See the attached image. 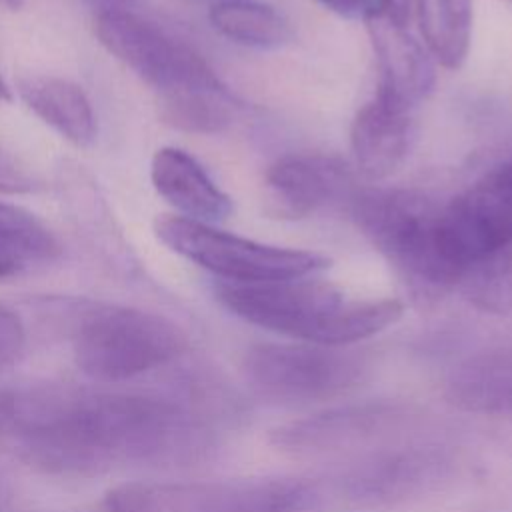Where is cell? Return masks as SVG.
I'll list each match as a JSON object with an SVG mask.
<instances>
[{"mask_svg":"<svg viewBox=\"0 0 512 512\" xmlns=\"http://www.w3.org/2000/svg\"><path fill=\"white\" fill-rule=\"evenodd\" d=\"M0 434L46 470L88 472L124 460L192 458L210 436L166 398L42 390L0 400Z\"/></svg>","mask_w":512,"mask_h":512,"instance_id":"cell-1","label":"cell"},{"mask_svg":"<svg viewBox=\"0 0 512 512\" xmlns=\"http://www.w3.org/2000/svg\"><path fill=\"white\" fill-rule=\"evenodd\" d=\"M214 294L224 308L264 330L322 346H348L370 338L402 316V302L346 300L314 276L234 284L218 280Z\"/></svg>","mask_w":512,"mask_h":512,"instance_id":"cell-2","label":"cell"},{"mask_svg":"<svg viewBox=\"0 0 512 512\" xmlns=\"http://www.w3.org/2000/svg\"><path fill=\"white\" fill-rule=\"evenodd\" d=\"M348 210L416 300H438L462 284L442 238V206L426 194L364 188L356 190Z\"/></svg>","mask_w":512,"mask_h":512,"instance_id":"cell-3","label":"cell"},{"mask_svg":"<svg viewBox=\"0 0 512 512\" xmlns=\"http://www.w3.org/2000/svg\"><path fill=\"white\" fill-rule=\"evenodd\" d=\"M72 348L84 374L118 382L180 356L186 334L172 320L148 310L90 304L74 322Z\"/></svg>","mask_w":512,"mask_h":512,"instance_id":"cell-4","label":"cell"},{"mask_svg":"<svg viewBox=\"0 0 512 512\" xmlns=\"http://www.w3.org/2000/svg\"><path fill=\"white\" fill-rule=\"evenodd\" d=\"M154 234L166 248L222 282L258 284L290 280L314 276L330 266V260L316 252L262 244L184 216H158L154 220Z\"/></svg>","mask_w":512,"mask_h":512,"instance_id":"cell-5","label":"cell"},{"mask_svg":"<svg viewBox=\"0 0 512 512\" xmlns=\"http://www.w3.org/2000/svg\"><path fill=\"white\" fill-rule=\"evenodd\" d=\"M244 374L264 398L278 402L334 400L358 388L368 362L344 346L260 342L244 354Z\"/></svg>","mask_w":512,"mask_h":512,"instance_id":"cell-6","label":"cell"},{"mask_svg":"<svg viewBox=\"0 0 512 512\" xmlns=\"http://www.w3.org/2000/svg\"><path fill=\"white\" fill-rule=\"evenodd\" d=\"M94 32L114 58L160 96L226 88L194 48L138 14L102 10L94 20Z\"/></svg>","mask_w":512,"mask_h":512,"instance_id":"cell-7","label":"cell"},{"mask_svg":"<svg viewBox=\"0 0 512 512\" xmlns=\"http://www.w3.org/2000/svg\"><path fill=\"white\" fill-rule=\"evenodd\" d=\"M418 418L412 404L366 400L320 410L272 430L270 444L294 456H318L388 440Z\"/></svg>","mask_w":512,"mask_h":512,"instance_id":"cell-8","label":"cell"},{"mask_svg":"<svg viewBox=\"0 0 512 512\" xmlns=\"http://www.w3.org/2000/svg\"><path fill=\"white\" fill-rule=\"evenodd\" d=\"M450 468L448 452L436 446L386 448L348 468L338 490L356 508H386L428 492Z\"/></svg>","mask_w":512,"mask_h":512,"instance_id":"cell-9","label":"cell"},{"mask_svg":"<svg viewBox=\"0 0 512 512\" xmlns=\"http://www.w3.org/2000/svg\"><path fill=\"white\" fill-rule=\"evenodd\" d=\"M266 186L270 206L282 218H304L334 204L348 206L358 190L340 158L318 152L280 156L266 170Z\"/></svg>","mask_w":512,"mask_h":512,"instance_id":"cell-10","label":"cell"},{"mask_svg":"<svg viewBox=\"0 0 512 512\" xmlns=\"http://www.w3.org/2000/svg\"><path fill=\"white\" fill-rule=\"evenodd\" d=\"M364 22L376 58V94L414 110L434 88L436 72L430 52L404 26L378 14H370Z\"/></svg>","mask_w":512,"mask_h":512,"instance_id":"cell-11","label":"cell"},{"mask_svg":"<svg viewBox=\"0 0 512 512\" xmlns=\"http://www.w3.org/2000/svg\"><path fill=\"white\" fill-rule=\"evenodd\" d=\"M412 140V110L378 94L356 112L350 126L352 156L368 180H384L394 174L408 158Z\"/></svg>","mask_w":512,"mask_h":512,"instance_id":"cell-12","label":"cell"},{"mask_svg":"<svg viewBox=\"0 0 512 512\" xmlns=\"http://www.w3.org/2000/svg\"><path fill=\"white\" fill-rule=\"evenodd\" d=\"M150 180L156 192L184 218L214 224L228 218L232 200L188 152L164 146L150 162Z\"/></svg>","mask_w":512,"mask_h":512,"instance_id":"cell-13","label":"cell"},{"mask_svg":"<svg viewBox=\"0 0 512 512\" xmlns=\"http://www.w3.org/2000/svg\"><path fill=\"white\" fill-rule=\"evenodd\" d=\"M446 396L466 412L512 416V342L458 364L448 376Z\"/></svg>","mask_w":512,"mask_h":512,"instance_id":"cell-14","label":"cell"},{"mask_svg":"<svg viewBox=\"0 0 512 512\" xmlns=\"http://www.w3.org/2000/svg\"><path fill=\"white\" fill-rule=\"evenodd\" d=\"M24 104L74 146H90L96 138V116L84 90L60 76L36 74L18 80Z\"/></svg>","mask_w":512,"mask_h":512,"instance_id":"cell-15","label":"cell"},{"mask_svg":"<svg viewBox=\"0 0 512 512\" xmlns=\"http://www.w3.org/2000/svg\"><path fill=\"white\" fill-rule=\"evenodd\" d=\"M322 494L298 478L212 484L200 512H318Z\"/></svg>","mask_w":512,"mask_h":512,"instance_id":"cell-16","label":"cell"},{"mask_svg":"<svg viewBox=\"0 0 512 512\" xmlns=\"http://www.w3.org/2000/svg\"><path fill=\"white\" fill-rule=\"evenodd\" d=\"M426 50L448 70H458L470 48L472 0H414Z\"/></svg>","mask_w":512,"mask_h":512,"instance_id":"cell-17","label":"cell"},{"mask_svg":"<svg viewBox=\"0 0 512 512\" xmlns=\"http://www.w3.org/2000/svg\"><path fill=\"white\" fill-rule=\"evenodd\" d=\"M208 18L216 32L248 48L276 50L292 38L288 20L272 6L254 0L216 2Z\"/></svg>","mask_w":512,"mask_h":512,"instance_id":"cell-18","label":"cell"},{"mask_svg":"<svg viewBox=\"0 0 512 512\" xmlns=\"http://www.w3.org/2000/svg\"><path fill=\"white\" fill-rule=\"evenodd\" d=\"M236 110L238 102L226 88L160 96V116L164 122L192 134H216L226 130Z\"/></svg>","mask_w":512,"mask_h":512,"instance_id":"cell-19","label":"cell"},{"mask_svg":"<svg viewBox=\"0 0 512 512\" xmlns=\"http://www.w3.org/2000/svg\"><path fill=\"white\" fill-rule=\"evenodd\" d=\"M466 300L490 314H512V240L476 262L460 284Z\"/></svg>","mask_w":512,"mask_h":512,"instance_id":"cell-20","label":"cell"},{"mask_svg":"<svg viewBox=\"0 0 512 512\" xmlns=\"http://www.w3.org/2000/svg\"><path fill=\"white\" fill-rule=\"evenodd\" d=\"M0 250L28 260H52L60 254L54 234L28 210L0 202Z\"/></svg>","mask_w":512,"mask_h":512,"instance_id":"cell-21","label":"cell"},{"mask_svg":"<svg viewBox=\"0 0 512 512\" xmlns=\"http://www.w3.org/2000/svg\"><path fill=\"white\" fill-rule=\"evenodd\" d=\"M24 346V326L14 310L0 304V368L12 364Z\"/></svg>","mask_w":512,"mask_h":512,"instance_id":"cell-22","label":"cell"},{"mask_svg":"<svg viewBox=\"0 0 512 512\" xmlns=\"http://www.w3.org/2000/svg\"><path fill=\"white\" fill-rule=\"evenodd\" d=\"M38 188V182L30 170L20 164L14 156L0 150V192L4 194H26Z\"/></svg>","mask_w":512,"mask_h":512,"instance_id":"cell-23","label":"cell"},{"mask_svg":"<svg viewBox=\"0 0 512 512\" xmlns=\"http://www.w3.org/2000/svg\"><path fill=\"white\" fill-rule=\"evenodd\" d=\"M372 14H378L398 26L408 24L412 12V0H372Z\"/></svg>","mask_w":512,"mask_h":512,"instance_id":"cell-24","label":"cell"},{"mask_svg":"<svg viewBox=\"0 0 512 512\" xmlns=\"http://www.w3.org/2000/svg\"><path fill=\"white\" fill-rule=\"evenodd\" d=\"M318 2L328 10L336 12L338 16L350 18V20H366L374 10L372 0H318Z\"/></svg>","mask_w":512,"mask_h":512,"instance_id":"cell-25","label":"cell"},{"mask_svg":"<svg viewBox=\"0 0 512 512\" xmlns=\"http://www.w3.org/2000/svg\"><path fill=\"white\" fill-rule=\"evenodd\" d=\"M24 264L26 262L20 256H16L12 252H6V250H0V280L18 274L24 268Z\"/></svg>","mask_w":512,"mask_h":512,"instance_id":"cell-26","label":"cell"},{"mask_svg":"<svg viewBox=\"0 0 512 512\" xmlns=\"http://www.w3.org/2000/svg\"><path fill=\"white\" fill-rule=\"evenodd\" d=\"M10 100H12V92H10L8 84L4 82V78L0 76V104L2 102H10Z\"/></svg>","mask_w":512,"mask_h":512,"instance_id":"cell-27","label":"cell"},{"mask_svg":"<svg viewBox=\"0 0 512 512\" xmlns=\"http://www.w3.org/2000/svg\"><path fill=\"white\" fill-rule=\"evenodd\" d=\"M22 4H24V0H0V6L8 8V10H18Z\"/></svg>","mask_w":512,"mask_h":512,"instance_id":"cell-28","label":"cell"},{"mask_svg":"<svg viewBox=\"0 0 512 512\" xmlns=\"http://www.w3.org/2000/svg\"><path fill=\"white\" fill-rule=\"evenodd\" d=\"M504 2H508V4H512V0H504Z\"/></svg>","mask_w":512,"mask_h":512,"instance_id":"cell-29","label":"cell"}]
</instances>
